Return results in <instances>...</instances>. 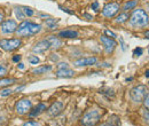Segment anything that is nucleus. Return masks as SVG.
Listing matches in <instances>:
<instances>
[{
  "instance_id": "f257e3e1",
  "label": "nucleus",
  "mask_w": 149,
  "mask_h": 126,
  "mask_svg": "<svg viewBox=\"0 0 149 126\" xmlns=\"http://www.w3.org/2000/svg\"><path fill=\"white\" fill-rule=\"evenodd\" d=\"M129 18H130V25L134 29H142L149 25L148 14L141 8L134 9Z\"/></svg>"
},
{
  "instance_id": "f03ea898",
  "label": "nucleus",
  "mask_w": 149,
  "mask_h": 126,
  "mask_svg": "<svg viewBox=\"0 0 149 126\" xmlns=\"http://www.w3.org/2000/svg\"><path fill=\"white\" fill-rule=\"evenodd\" d=\"M41 31V26L29 21H23L16 29V35L19 37H31Z\"/></svg>"
},
{
  "instance_id": "7ed1b4c3",
  "label": "nucleus",
  "mask_w": 149,
  "mask_h": 126,
  "mask_svg": "<svg viewBox=\"0 0 149 126\" xmlns=\"http://www.w3.org/2000/svg\"><path fill=\"white\" fill-rule=\"evenodd\" d=\"M101 116H102V110L90 109L84 113V116L81 118V124L84 126H95L99 123Z\"/></svg>"
},
{
  "instance_id": "20e7f679",
  "label": "nucleus",
  "mask_w": 149,
  "mask_h": 126,
  "mask_svg": "<svg viewBox=\"0 0 149 126\" xmlns=\"http://www.w3.org/2000/svg\"><path fill=\"white\" fill-rule=\"evenodd\" d=\"M146 95H147V87L143 86V85L135 86V87L132 88L130 92L131 99H132V101H134V102H142Z\"/></svg>"
},
{
  "instance_id": "39448f33",
  "label": "nucleus",
  "mask_w": 149,
  "mask_h": 126,
  "mask_svg": "<svg viewBox=\"0 0 149 126\" xmlns=\"http://www.w3.org/2000/svg\"><path fill=\"white\" fill-rule=\"evenodd\" d=\"M21 39H2L0 40V47L6 52H13L21 47Z\"/></svg>"
},
{
  "instance_id": "423d86ee",
  "label": "nucleus",
  "mask_w": 149,
  "mask_h": 126,
  "mask_svg": "<svg viewBox=\"0 0 149 126\" xmlns=\"http://www.w3.org/2000/svg\"><path fill=\"white\" fill-rule=\"evenodd\" d=\"M32 108V103L29 99H22L15 106V110L19 115H25L26 112H29Z\"/></svg>"
},
{
  "instance_id": "0eeeda50",
  "label": "nucleus",
  "mask_w": 149,
  "mask_h": 126,
  "mask_svg": "<svg viewBox=\"0 0 149 126\" xmlns=\"http://www.w3.org/2000/svg\"><path fill=\"white\" fill-rule=\"evenodd\" d=\"M119 3H117V2H110V3H107L104 7H103V9H102V15L104 16V17H108L110 18L112 16H115L117 13H118V10H119Z\"/></svg>"
},
{
  "instance_id": "6e6552de",
  "label": "nucleus",
  "mask_w": 149,
  "mask_h": 126,
  "mask_svg": "<svg viewBox=\"0 0 149 126\" xmlns=\"http://www.w3.org/2000/svg\"><path fill=\"white\" fill-rule=\"evenodd\" d=\"M17 24L14 19H7L1 24V32L3 35H10L13 32H16Z\"/></svg>"
},
{
  "instance_id": "1a4fd4ad",
  "label": "nucleus",
  "mask_w": 149,
  "mask_h": 126,
  "mask_svg": "<svg viewBox=\"0 0 149 126\" xmlns=\"http://www.w3.org/2000/svg\"><path fill=\"white\" fill-rule=\"evenodd\" d=\"M100 40H101V42L103 44V46H104V49H106V52H107V54H110L113 52V49L116 48V46H117V42L110 38V37H107V36H101L100 37Z\"/></svg>"
},
{
  "instance_id": "9d476101",
  "label": "nucleus",
  "mask_w": 149,
  "mask_h": 126,
  "mask_svg": "<svg viewBox=\"0 0 149 126\" xmlns=\"http://www.w3.org/2000/svg\"><path fill=\"white\" fill-rule=\"evenodd\" d=\"M49 48H51V44H49L48 39H44V40L38 41L37 44L35 45V47L32 48V51L35 53H37V54H40V53H45Z\"/></svg>"
},
{
  "instance_id": "9b49d317",
  "label": "nucleus",
  "mask_w": 149,
  "mask_h": 126,
  "mask_svg": "<svg viewBox=\"0 0 149 126\" xmlns=\"http://www.w3.org/2000/svg\"><path fill=\"white\" fill-rule=\"evenodd\" d=\"M64 108V103L62 102V101H56L55 103H53L48 110H47V113L49 115V116H57V115H60L61 112H62V110Z\"/></svg>"
},
{
  "instance_id": "f8f14e48",
  "label": "nucleus",
  "mask_w": 149,
  "mask_h": 126,
  "mask_svg": "<svg viewBox=\"0 0 149 126\" xmlns=\"http://www.w3.org/2000/svg\"><path fill=\"white\" fill-rule=\"evenodd\" d=\"M96 57H84L79 58L74 62V67H88V65H94L96 63Z\"/></svg>"
},
{
  "instance_id": "ddd939ff",
  "label": "nucleus",
  "mask_w": 149,
  "mask_h": 126,
  "mask_svg": "<svg viewBox=\"0 0 149 126\" xmlns=\"http://www.w3.org/2000/svg\"><path fill=\"white\" fill-rule=\"evenodd\" d=\"M74 76V71L71 70L70 68H63V69H58L56 71V77L58 78H71Z\"/></svg>"
},
{
  "instance_id": "4468645a",
  "label": "nucleus",
  "mask_w": 149,
  "mask_h": 126,
  "mask_svg": "<svg viewBox=\"0 0 149 126\" xmlns=\"http://www.w3.org/2000/svg\"><path fill=\"white\" fill-rule=\"evenodd\" d=\"M78 37V32L74 30H63L58 33V38H77Z\"/></svg>"
},
{
  "instance_id": "2eb2a0df",
  "label": "nucleus",
  "mask_w": 149,
  "mask_h": 126,
  "mask_svg": "<svg viewBox=\"0 0 149 126\" xmlns=\"http://www.w3.org/2000/svg\"><path fill=\"white\" fill-rule=\"evenodd\" d=\"M136 5H138V0H129L123 5L122 9L124 12H129V10H132V9H135Z\"/></svg>"
},
{
  "instance_id": "dca6fc26",
  "label": "nucleus",
  "mask_w": 149,
  "mask_h": 126,
  "mask_svg": "<svg viewBox=\"0 0 149 126\" xmlns=\"http://www.w3.org/2000/svg\"><path fill=\"white\" fill-rule=\"evenodd\" d=\"M52 70V65H42V67H38L36 69L32 70V73L35 74H42V73H46V72L51 71Z\"/></svg>"
},
{
  "instance_id": "f3484780",
  "label": "nucleus",
  "mask_w": 149,
  "mask_h": 126,
  "mask_svg": "<svg viewBox=\"0 0 149 126\" xmlns=\"http://www.w3.org/2000/svg\"><path fill=\"white\" fill-rule=\"evenodd\" d=\"M46 110V106L44 104V103H39L36 108L33 109L31 112H30V116H32V117H35V116H38V115H40L41 112H44Z\"/></svg>"
},
{
  "instance_id": "a211bd4d",
  "label": "nucleus",
  "mask_w": 149,
  "mask_h": 126,
  "mask_svg": "<svg viewBox=\"0 0 149 126\" xmlns=\"http://www.w3.org/2000/svg\"><path fill=\"white\" fill-rule=\"evenodd\" d=\"M48 39V41H49V44H51V48H58L61 45H62V42L58 40V38L57 37H49V38H47Z\"/></svg>"
},
{
  "instance_id": "6ab92c4d",
  "label": "nucleus",
  "mask_w": 149,
  "mask_h": 126,
  "mask_svg": "<svg viewBox=\"0 0 149 126\" xmlns=\"http://www.w3.org/2000/svg\"><path fill=\"white\" fill-rule=\"evenodd\" d=\"M14 83H16L14 78H3V79H0V87H6L9 85H13Z\"/></svg>"
},
{
  "instance_id": "aec40b11",
  "label": "nucleus",
  "mask_w": 149,
  "mask_h": 126,
  "mask_svg": "<svg viewBox=\"0 0 149 126\" xmlns=\"http://www.w3.org/2000/svg\"><path fill=\"white\" fill-rule=\"evenodd\" d=\"M129 14L127 13H120L118 16H117V18H116V22L117 23H124V22H126L127 19H129Z\"/></svg>"
},
{
  "instance_id": "412c9836",
  "label": "nucleus",
  "mask_w": 149,
  "mask_h": 126,
  "mask_svg": "<svg viewBox=\"0 0 149 126\" xmlns=\"http://www.w3.org/2000/svg\"><path fill=\"white\" fill-rule=\"evenodd\" d=\"M15 15H16V17L21 19V21H24V18H25V14L23 13V10H22V8L21 7H16L15 8Z\"/></svg>"
},
{
  "instance_id": "4be33fe9",
  "label": "nucleus",
  "mask_w": 149,
  "mask_h": 126,
  "mask_svg": "<svg viewBox=\"0 0 149 126\" xmlns=\"http://www.w3.org/2000/svg\"><path fill=\"white\" fill-rule=\"evenodd\" d=\"M56 22H57V19L55 21L54 18H48V19L45 22V24H46V26H47L48 29H55Z\"/></svg>"
},
{
  "instance_id": "5701e85b",
  "label": "nucleus",
  "mask_w": 149,
  "mask_h": 126,
  "mask_svg": "<svg viewBox=\"0 0 149 126\" xmlns=\"http://www.w3.org/2000/svg\"><path fill=\"white\" fill-rule=\"evenodd\" d=\"M28 61L30 64H38L39 63V58L37 57V55H30L28 57Z\"/></svg>"
},
{
  "instance_id": "b1692460",
  "label": "nucleus",
  "mask_w": 149,
  "mask_h": 126,
  "mask_svg": "<svg viewBox=\"0 0 149 126\" xmlns=\"http://www.w3.org/2000/svg\"><path fill=\"white\" fill-rule=\"evenodd\" d=\"M21 8H22L23 13L25 14V16H26V15H28V16H32V15H33V10H32L31 8L25 7V6H23V7H21Z\"/></svg>"
},
{
  "instance_id": "393cba45",
  "label": "nucleus",
  "mask_w": 149,
  "mask_h": 126,
  "mask_svg": "<svg viewBox=\"0 0 149 126\" xmlns=\"http://www.w3.org/2000/svg\"><path fill=\"white\" fill-rule=\"evenodd\" d=\"M22 126H40V124L37 123V122H33V120H28V122H25Z\"/></svg>"
},
{
  "instance_id": "a878e982",
  "label": "nucleus",
  "mask_w": 149,
  "mask_h": 126,
  "mask_svg": "<svg viewBox=\"0 0 149 126\" xmlns=\"http://www.w3.org/2000/svg\"><path fill=\"white\" fill-rule=\"evenodd\" d=\"M143 106L147 110H149V93H147V95L143 99Z\"/></svg>"
},
{
  "instance_id": "bb28decb",
  "label": "nucleus",
  "mask_w": 149,
  "mask_h": 126,
  "mask_svg": "<svg viewBox=\"0 0 149 126\" xmlns=\"http://www.w3.org/2000/svg\"><path fill=\"white\" fill-rule=\"evenodd\" d=\"M7 74V68L3 67L2 64H0V77H3Z\"/></svg>"
},
{
  "instance_id": "cd10ccee",
  "label": "nucleus",
  "mask_w": 149,
  "mask_h": 126,
  "mask_svg": "<svg viewBox=\"0 0 149 126\" xmlns=\"http://www.w3.org/2000/svg\"><path fill=\"white\" fill-rule=\"evenodd\" d=\"M13 92H14V90H10V88H6V90H2V92H1L0 94H1L2 96H7V95H10V94H12Z\"/></svg>"
},
{
  "instance_id": "c85d7f7f",
  "label": "nucleus",
  "mask_w": 149,
  "mask_h": 126,
  "mask_svg": "<svg viewBox=\"0 0 149 126\" xmlns=\"http://www.w3.org/2000/svg\"><path fill=\"white\" fill-rule=\"evenodd\" d=\"M143 118H145L147 125L149 126V110H145V112H143Z\"/></svg>"
},
{
  "instance_id": "c756f323",
  "label": "nucleus",
  "mask_w": 149,
  "mask_h": 126,
  "mask_svg": "<svg viewBox=\"0 0 149 126\" xmlns=\"http://www.w3.org/2000/svg\"><path fill=\"white\" fill-rule=\"evenodd\" d=\"M106 36L110 37V38L113 39V38H116V37H117V35H116V33H113V32L110 31V30H106Z\"/></svg>"
},
{
  "instance_id": "7c9ffc66",
  "label": "nucleus",
  "mask_w": 149,
  "mask_h": 126,
  "mask_svg": "<svg viewBox=\"0 0 149 126\" xmlns=\"http://www.w3.org/2000/svg\"><path fill=\"white\" fill-rule=\"evenodd\" d=\"M133 54L135 55V56H140V55L142 54V48H140V47L139 48H135L134 52H133Z\"/></svg>"
},
{
  "instance_id": "2f4dec72",
  "label": "nucleus",
  "mask_w": 149,
  "mask_h": 126,
  "mask_svg": "<svg viewBox=\"0 0 149 126\" xmlns=\"http://www.w3.org/2000/svg\"><path fill=\"white\" fill-rule=\"evenodd\" d=\"M57 68L58 69H63V68H69V65L67 63H58L57 64Z\"/></svg>"
},
{
  "instance_id": "473e14b6",
  "label": "nucleus",
  "mask_w": 149,
  "mask_h": 126,
  "mask_svg": "<svg viewBox=\"0 0 149 126\" xmlns=\"http://www.w3.org/2000/svg\"><path fill=\"white\" fill-rule=\"evenodd\" d=\"M97 8H99V3L95 1V2H93V3H92V9H94V10H97Z\"/></svg>"
},
{
  "instance_id": "72a5a7b5",
  "label": "nucleus",
  "mask_w": 149,
  "mask_h": 126,
  "mask_svg": "<svg viewBox=\"0 0 149 126\" xmlns=\"http://www.w3.org/2000/svg\"><path fill=\"white\" fill-rule=\"evenodd\" d=\"M97 126H116V125H113L111 123H103V124H100V125Z\"/></svg>"
},
{
  "instance_id": "f704fd0d",
  "label": "nucleus",
  "mask_w": 149,
  "mask_h": 126,
  "mask_svg": "<svg viewBox=\"0 0 149 126\" xmlns=\"http://www.w3.org/2000/svg\"><path fill=\"white\" fill-rule=\"evenodd\" d=\"M19 60H21V55H17V56H14L13 57V61H15V62H17Z\"/></svg>"
},
{
  "instance_id": "c9c22d12",
  "label": "nucleus",
  "mask_w": 149,
  "mask_h": 126,
  "mask_svg": "<svg viewBox=\"0 0 149 126\" xmlns=\"http://www.w3.org/2000/svg\"><path fill=\"white\" fill-rule=\"evenodd\" d=\"M3 21V14L2 13H0V24H1V22Z\"/></svg>"
},
{
  "instance_id": "e433bc0d",
  "label": "nucleus",
  "mask_w": 149,
  "mask_h": 126,
  "mask_svg": "<svg viewBox=\"0 0 149 126\" xmlns=\"http://www.w3.org/2000/svg\"><path fill=\"white\" fill-rule=\"evenodd\" d=\"M19 69H24V65H23V63H19Z\"/></svg>"
},
{
  "instance_id": "4c0bfd02",
  "label": "nucleus",
  "mask_w": 149,
  "mask_h": 126,
  "mask_svg": "<svg viewBox=\"0 0 149 126\" xmlns=\"http://www.w3.org/2000/svg\"><path fill=\"white\" fill-rule=\"evenodd\" d=\"M145 36H146V38H147V39H149V31H147V32L145 33Z\"/></svg>"
},
{
  "instance_id": "58836bf2",
  "label": "nucleus",
  "mask_w": 149,
  "mask_h": 126,
  "mask_svg": "<svg viewBox=\"0 0 149 126\" xmlns=\"http://www.w3.org/2000/svg\"><path fill=\"white\" fill-rule=\"evenodd\" d=\"M145 74H146V77H149V70H147V71H146V73H145Z\"/></svg>"
},
{
  "instance_id": "ea45409f",
  "label": "nucleus",
  "mask_w": 149,
  "mask_h": 126,
  "mask_svg": "<svg viewBox=\"0 0 149 126\" xmlns=\"http://www.w3.org/2000/svg\"><path fill=\"white\" fill-rule=\"evenodd\" d=\"M0 56H1V52H0Z\"/></svg>"
}]
</instances>
